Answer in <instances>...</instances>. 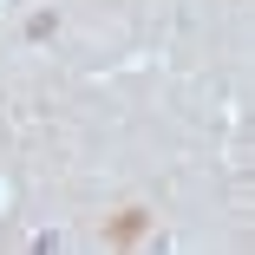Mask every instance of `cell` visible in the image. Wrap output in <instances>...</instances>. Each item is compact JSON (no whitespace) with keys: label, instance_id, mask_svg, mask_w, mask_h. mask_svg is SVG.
Here are the masks:
<instances>
[{"label":"cell","instance_id":"cell-1","mask_svg":"<svg viewBox=\"0 0 255 255\" xmlns=\"http://www.w3.org/2000/svg\"><path fill=\"white\" fill-rule=\"evenodd\" d=\"M137 236H144V210H118L105 223V242H137Z\"/></svg>","mask_w":255,"mask_h":255}]
</instances>
